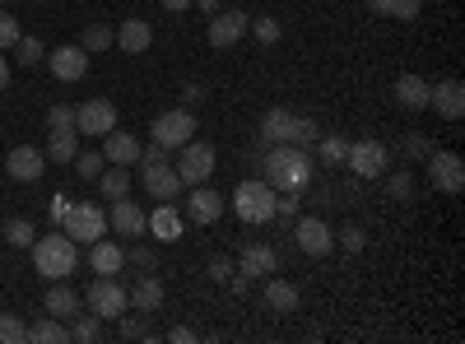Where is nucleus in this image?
Segmentation results:
<instances>
[{
  "mask_svg": "<svg viewBox=\"0 0 465 344\" xmlns=\"http://www.w3.org/2000/svg\"><path fill=\"white\" fill-rule=\"evenodd\" d=\"M103 154H74V172H80L84 182H98V172H103Z\"/></svg>",
  "mask_w": 465,
  "mask_h": 344,
  "instance_id": "37998d69",
  "label": "nucleus"
},
{
  "mask_svg": "<svg viewBox=\"0 0 465 344\" xmlns=\"http://www.w3.org/2000/svg\"><path fill=\"white\" fill-rule=\"evenodd\" d=\"M0 89H10V61L0 56Z\"/></svg>",
  "mask_w": 465,
  "mask_h": 344,
  "instance_id": "13d9d810",
  "label": "nucleus"
},
{
  "mask_svg": "<svg viewBox=\"0 0 465 344\" xmlns=\"http://www.w3.org/2000/svg\"><path fill=\"white\" fill-rule=\"evenodd\" d=\"M0 5H10V0H0Z\"/></svg>",
  "mask_w": 465,
  "mask_h": 344,
  "instance_id": "052dcab7",
  "label": "nucleus"
},
{
  "mask_svg": "<svg viewBox=\"0 0 465 344\" xmlns=\"http://www.w3.org/2000/svg\"><path fill=\"white\" fill-rule=\"evenodd\" d=\"M423 0H391V19H419Z\"/></svg>",
  "mask_w": 465,
  "mask_h": 344,
  "instance_id": "de8ad7c7",
  "label": "nucleus"
},
{
  "mask_svg": "<svg viewBox=\"0 0 465 344\" xmlns=\"http://www.w3.org/2000/svg\"><path fill=\"white\" fill-rule=\"evenodd\" d=\"M293 242L302 256H331L335 251V233L326 228V219H312V214H298V228H293Z\"/></svg>",
  "mask_w": 465,
  "mask_h": 344,
  "instance_id": "f8f14e48",
  "label": "nucleus"
},
{
  "mask_svg": "<svg viewBox=\"0 0 465 344\" xmlns=\"http://www.w3.org/2000/svg\"><path fill=\"white\" fill-rule=\"evenodd\" d=\"M317 163L307 149L298 144H265V154H261V177L275 186V191H302L307 182H312Z\"/></svg>",
  "mask_w": 465,
  "mask_h": 344,
  "instance_id": "f257e3e1",
  "label": "nucleus"
},
{
  "mask_svg": "<svg viewBox=\"0 0 465 344\" xmlns=\"http://www.w3.org/2000/svg\"><path fill=\"white\" fill-rule=\"evenodd\" d=\"M344 163L354 168V177L377 182V177L386 172V163H391V149H386L381 140H349V154H344Z\"/></svg>",
  "mask_w": 465,
  "mask_h": 344,
  "instance_id": "6e6552de",
  "label": "nucleus"
},
{
  "mask_svg": "<svg viewBox=\"0 0 465 344\" xmlns=\"http://www.w3.org/2000/svg\"><path fill=\"white\" fill-rule=\"evenodd\" d=\"M168 339H173V344H191V339H196V330H186V326H173V330H168Z\"/></svg>",
  "mask_w": 465,
  "mask_h": 344,
  "instance_id": "5fc2aeb1",
  "label": "nucleus"
},
{
  "mask_svg": "<svg viewBox=\"0 0 465 344\" xmlns=\"http://www.w3.org/2000/svg\"><path fill=\"white\" fill-rule=\"evenodd\" d=\"M247 28H252V15L247 10H219V15H210V47L214 52L238 47L242 37H247Z\"/></svg>",
  "mask_w": 465,
  "mask_h": 344,
  "instance_id": "9d476101",
  "label": "nucleus"
},
{
  "mask_svg": "<svg viewBox=\"0 0 465 344\" xmlns=\"http://www.w3.org/2000/svg\"><path fill=\"white\" fill-rule=\"evenodd\" d=\"M140 182H144V191H149L153 201H177L182 191H186L173 163H144L140 168Z\"/></svg>",
  "mask_w": 465,
  "mask_h": 344,
  "instance_id": "dca6fc26",
  "label": "nucleus"
},
{
  "mask_svg": "<svg viewBox=\"0 0 465 344\" xmlns=\"http://www.w3.org/2000/svg\"><path fill=\"white\" fill-rule=\"evenodd\" d=\"M47 70L56 74L61 84H74V80H84V74H89V52L80 43H61V47L47 52Z\"/></svg>",
  "mask_w": 465,
  "mask_h": 344,
  "instance_id": "9b49d317",
  "label": "nucleus"
},
{
  "mask_svg": "<svg viewBox=\"0 0 465 344\" xmlns=\"http://www.w3.org/2000/svg\"><path fill=\"white\" fill-rule=\"evenodd\" d=\"M163 10L168 15H182V10H191V0H163Z\"/></svg>",
  "mask_w": 465,
  "mask_h": 344,
  "instance_id": "4d7b16f0",
  "label": "nucleus"
},
{
  "mask_svg": "<svg viewBox=\"0 0 465 344\" xmlns=\"http://www.w3.org/2000/svg\"><path fill=\"white\" fill-rule=\"evenodd\" d=\"M214 144H205V140H196L191 135L186 144H182V154H177V177H182V186H201V182H210L214 177Z\"/></svg>",
  "mask_w": 465,
  "mask_h": 344,
  "instance_id": "20e7f679",
  "label": "nucleus"
},
{
  "mask_svg": "<svg viewBox=\"0 0 465 344\" xmlns=\"http://www.w3.org/2000/svg\"><path fill=\"white\" fill-rule=\"evenodd\" d=\"M191 5H196L201 15H219V0H191Z\"/></svg>",
  "mask_w": 465,
  "mask_h": 344,
  "instance_id": "6e6d98bb",
  "label": "nucleus"
},
{
  "mask_svg": "<svg viewBox=\"0 0 465 344\" xmlns=\"http://www.w3.org/2000/svg\"><path fill=\"white\" fill-rule=\"evenodd\" d=\"M43 154H47V163H74V154H80V131H74V126H56Z\"/></svg>",
  "mask_w": 465,
  "mask_h": 344,
  "instance_id": "a878e982",
  "label": "nucleus"
},
{
  "mask_svg": "<svg viewBox=\"0 0 465 344\" xmlns=\"http://www.w3.org/2000/svg\"><path fill=\"white\" fill-rule=\"evenodd\" d=\"M298 302H302L298 284H289V280H280V275H270V280H265V308H270V312L289 317V312H298Z\"/></svg>",
  "mask_w": 465,
  "mask_h": 344,
  "instance_id": "4be33fe9",
  "label": "nucleus"
},
{
  "mask_svg": "<svg viewBox=\"0 0 465 344\" xmlns=\"http://www.w3.org/2000/svg\"><path fill=\"white\" fill-rule=\"evenodd\" d=\"M84 302H89V312H94V317L116 321V317H126V308H131V293H126L122 284H116L112 275H98V280L89 284Z\"/></svg>",
  "mask_w": 465,
  "mask_h": 344,
  "instance_id": "0eeeda50",
  "label": "nucleus"
},
{
  "mask_svg": "<svg viewBox=\"0 0 465 344\" xmlns=\"http://www.w3.org/2000/svg\"><path fill=\"white\" fill-rule=\"evenodd\" d=\"M80 47H84V52H107V47H116V28H107V24H89V28L80 33Z\"/></svg>",
  "mask_w": 465,
  "mask_h": 344,
  "instance_id": "2f4dec72",
  "label": "nucleus"
},
{
  "mask_svg": "<svg viewBox=\"0 0 465 344\" xmlns=\"http://www.w3.org/2000/svg\"><path fill=\"white\" fill-rule=\"evenodd\" d=\"M33 238H37V233H33L28 219H10V223H5V242H10V247H33Z\"/></svg>",
  "mask_w": 465,
  "mask_h": 344,
  "instance_id": "ea45409f",
  "label": "nucleus"
},
{
  "mask_svg": "<svg viewBox=\"0 0 465 344\" xmlns=\"http://www.w3.org/2000/svg\"><path fill=\"white\" fill-rule=\"evenodd\" d=\"M61 228L80 242V247H89V242H98L103 238V228H107V214H103V205H94V201H70V210H65V219H61Z\"/></svg>",
  "mask_w": 465,
  "mask_h": 344,
  "instance_id": "39448f33",
  "label": "nucleus"
},
{
  "mask_svg": "<svg viewBox=\"0 0 465 344\" xmlns=\"http://www.w3.org/2000/svg\"><path fill=\"white\" fill-rule=\"evenodd\" d=\"M140 163H173V149L149 144V149H140Z\"/></svg>",
  "mask_w": 465,
  "mask_h": 344,
  "instance_id": "8fccbe9b",
  "label": "nucleus"
},
{
  "mask_svg": "<svg viewBox=\"0 0 465 344\" xmlns=\"http://www.w3.org/2000/svg\"><path fill=\"white\" fill-rule=\"evenodd\" d=\"M423 163H429V182L442 191V196H460L465 191V159L460 154H451V149H433Z\"/></svg>",
  "mask_w": 465,
  "mask_h": 344,
  "instance_id": "1a4fd4ad",
  "label": "nucleus"
},
{
  "mask_svg": "<svg viewBox=\"0 0 465 344\" xmlns=\"http://www.w3.org/2000/svg\"><path fill=\"white\" fill-rule=\"evenodd\" d=\"M210 275H214V284H223V280H232V265H228V260H214Z\"/></svg>",
  "mask_w": 465,
  "mask_h": 344,
  "instance_id": "603ef678",
  "label": "nucleus"
},
{
  "mask_svg": "<svg viewBox=\"0 0 465 344\" xmlns=\"http://www.w3.org/2000/svg\"><path fill=\"white\" fill-rule=\"evenodd\" d=\"M116 321H122V317H116ZM122 339H149V330H144V312H140V321H135V317L122 321Z\"/></svg>",
  "mask_w": 465,
  "mask_h": 344,
  "instance_id": "09e8293b",
  "label": "nucleus"
},
{
  "mask_svg": "<svg viewBox=\"0 0 465 344\" xmlns=\"http://www.w3.org/2000/svg\"><path fill=\"white\" fill-rule=\"evenodd\" d=\"M15 61H19L24 70H33L37 61H47V47H43V43H37V37H33V33H28V37L19 33V43H15Z\"/></svg>",
  "mask_w": 465,
  "mask_h": 344,
  "instance_id": "72a5a7b5",
  "label": "nucleus"
},
{
  "mask_svg": "<svg viewBox=\"0 0 465 344\" xmlns=\"http://www.w3.org/2000/svg\"><path fill=\"white\" fill-rule=\"evenodd\" d=\"M247 33H256V43L261 47H275L280 37H284V28H280V19H270V15H261V19H252V28Z\"/></svg>",
  "mask_w": 465,
  "mask_h": 344,
  "instance_id": "e433bc0d",
  "label": "nucleus"
},
{
  "mask_svg": "<svg viewBox=\"0 0 465 344\" xmlns=\"http://www.w3.org/2000/svg\"><path fill=\"white\" fill-rule=\"evenodd\" d=\"M201 98H205V89H201V84H182V107H196Z\"/></svg>",
  "mask_w": 465,
  "mask_h": 344,
  "instance_id": "3c124183",
  "label": "nucleus"
},
{
  "mask_svg": "<svg viewBox=\"0 0 465 344\" xmlns=\"http://www.w3.org/2000/svg\"><path fill=\"white\" fill-rule=\"evenodd\" d=\"M191 135H196V112L191 107H173V112H159L149 126V140L163 144V149H182Z\"/></svg>",
  "mask_w": 465,
  "mask_h": 344,
  "instance_id": "423d86ee",
  "label": "nucleus"
},
{
  "mask_svg": "<svg viewBox=\"0 0 465 344\" xmlns=\"http://www.w3.org/2000/svg\"><path fill=\"white\" fill-rule=\"evenodd\" d=\"M429 107L438 112L442 122H460V117H465V84H460V80H438V84H429Z\"/></svg>",
  "mask_w": 465,
  "mask_h": 344,
  "instance_id": "2eb2a0df",
  "label": "nucleus"
},
{
  "mask_svg": "<svg viewBox=\"0 0 465 344\" xmlns=\"http://www.w3.org/2000/svg\"><path fill=\"white\" fill-rule=\"evenodd\" d=\"M43 308H47V317L70 321L74 312H80V293H74L65 280H52V289H47V298H43Z\"/></svg>",
  "mask_w": 465,
  "mask_h": 344,
  "instance_id": "393cba45",
  "label": "nucleus"
},
{
  "mask_svg": "<svg viewBox=\"0 0 465 344\" xmlns=\"http://www.w3.org/2000/svg\"><path fill=\"white\" fill-rule=\"evenodd\" d=\"M56 126H74V107H65V103L47 107V131H56Z\"/></svg>",
  "mask_w": 465,
  "mask_h": 344,
  "instance_id": "49530a36",
  "label": "nucleus"
},
{
  "mask_svg": "<svg viewBox=\"0 0 465 344\" xmlns=\"http://www.w3.org/2000/svg\"><path fill=\"white\" fill-rule=\"evenodd\" d=\"M122 256H126V265H135V270H153V265H159L153 247H144L140 238H135V247H131V251H122Z\"/></svg>",
  "mask_w": 465,
  "mask_h": 344,
  "instance_id": "79ce46f5",
  "label": "nucleus"
},
{
  "mask_svg": "<svg viewBox=\"0 0 465 344\" xmlns=\"http://www.w3.org/2000/svg\"><path fill=\"white\" fill-rule=\"evenodd\" d=\"M65 210H70V201H65V196H52V223H56V228H61Z\"/></svg>",
  "mask_w": 465,
  "mask_h": 344,
  "instance_id": "864d4df0",
  "label": "nucleus"
},
{
  "mask_svg": "<svg viewBox=\"0 0 465 344\" xmlns=\"http://www.w3.org/2000/svg\"><path fill=\"white\" fill-rule=\"evenodd\" d=\"M223 196L210 186V182H201V186H191V196H186V223H219V214H223Z\"/></svg>",
  "mask_w": 465,
  "mask_h": 344,
  "instance_id": "4468645a",
  "label": "nucleus"
},
{
  "mask_svg": "<svg viewBox=\"0 0 465 344\" xmlns=\"http://www.w3.org/2000/svg\"><path fill=\"white\" fill-rule=\"evenodd\" d=\"M0 168H5L15 182H37V177L47 172V154H43V149H33V144H19L15 154H5V163H0Z\"/></svg>",
  "mask_w": 465,
  "mask_h": 344,
  "instance_id": "f3484780",
  "label": "nucleus"
},
{
  "mask_svg": "<svg viewBox=\"0 0 465 344\" xmlns=\"http://www.w3.org/2000/svg\"><path fill=\"white\" fill-rule=\"evenodd\" d=\"M0 344H28V321L15 312H0Z\"/></svg>",
  "mask_w": 465,
  "mask_h": 344,
  "instance_id": "c9c22d12",
  "label": "nucleus"
},
{
  "mask_svg": "<svg viewBox=\"0 0 465 344\" xmlns=\"http://www.w3.org/2000/svg\"><path fill=\"white\" fill-rule=\"evenodd\" d=\"M396 103L405 112H423L429 107V80H423V74H401L396 80Z\"/></svg>",
  "mask_w": 465,
  "mask_h": 344,
  "instance_id": "bb28decb",
  "label": "nucleus"
},
{
  "mask_svg": "<svg viewBox=\"0 0 465 344\" xmlns=\"http://www.w3.org/2000/svg\"><path fill=\"white\" fill-rule=\"evenodd\" d=\"M0 163H5V159H0Z\"/></svg>",
  "mask_w": 465,
  "mask_h": 344,
  "instance_id": "680f3d73",
  "label": "nucleus"
},
{
  "mask_svg": "<svg viewBox=\"0 0 465 344\" xmlns=\"http://www.w3.org/2000/svg\"><path fill=\"white\" fill-rule=\"evenodd\" d=\"M103 159H107V163H116V168H131V163H140V140L112 126V131L103 135Z\"/></svg>",
  "mask_w": 465,
  "mask_h": 344,
  "instance_id": "aec40b11",
  "label": "nucleus"
},
{
  "mask_svg": "<svg viewBox=\"0 0 465 344\" xmlns=\"http://www.w3.org/2000/svg\"><path fill=\"white\" fill-rule=\"evenodd\" d=\"M228 205H232V214H238L242 223L261 228V223L275 219V186H270L265 177H247V182H238V191L228 196Z\"/></svg>",
  "mask_w": 465,
  "mask_h": 344,
  "instance_id": "7ed1b4c3",
  "label": "nucleus"
},
{
  "mask_svg": "<svg viewBox=\"0 0 465 344\" xmlns=\"http://www.w3.org/2000/svg\"><path fill=\"white\" fill-rule=\"evenodd\" d=\"M317 144H322V163H326V168H340L344 154H349V140H344V135H322Z\"/></svg>",
  "mask_w": 465,
  "mask_h": 344,
  "instance_id": "4c0bfd02",
  "label": "nucleus"
},
{
  "mask_svg": "<svg viewBox=\"0 0 465 344\" xmlns=\"http://www.w3.org/2000/svg\"><path fill=\"white\" fill-rule=\"evenodd\" d=\"M33 265H37V275H47V280H70L74 265H80V242H74L65 228H56L47 238H33Z\"/></svg>",
  "mask_w": 465,
  "mask_h": 344,
  "instance_id": "f03ea898",
  "label": "nucleus"
},
{
  "mask_svg": "<svg viewBox=\"0 0 465 344\" xmlns=\"http://www.w3.org/2000/svg\"><path fill=\"white\" fill-rule=\"evenodd\" d=\"M163 298H168V293H163V280H153L149 270H144V275H140V284L131 289V302H135V308H140L144 317H149V312H159V308H163Z\"/></svg>",
  "mask_w": 465,
  "mask_h": 344,
  "instance_id": "cd10ccee",
  "label": "nucleus"
},
{
  "mask_svg": "<svg viewBox=\"0 0 465 344\" xmlns=\"http://www.w3.org/2000/svg\"><path fill=\"white\" fill-rule=\"evenodd\" d=\"M89 265H94V275H116L126 265V256H122V247L116 242H89Z\"/></svg>",
  "mask_w": 465,
  "mask_h": 344,
  "instance_id": "c85d7f7f",
  "label": "nucleus"
},
{
  "mask_svg": "<svg viewBox=\"0 0 465 344\" xmlns=\"http://www.w3.org/2000/svg\"><path fill=\"white\" fill-rule=\"evenodd\" d=\"M98 186H103V196H107V201H122V196H131V172L112 163L107 172H98Z\"/></svg>",
  "mask_w": 465,
  "mask_h": 344,
  "instance_id": "7c9ffc66",
  "label": "nucleus"
},
{
  "mask_svg": "<svg viewBox=\"0 0 465 344\" xmlns=\"http://www.w3.org/2000/svg\"><path fill=\"white\" fill-rule=\"evenodd\" d=\"M28 339H33V344H65V339H70V326H65L61 317H47V321L28 326Z\"/></svg>",
  "mask_w": 465,
  "mask_h": 344,
  "instance_id": "c756f323",
  "label": "nucleus"
},
{
  "mask_svg": "<svg viewBox=\"0 0 465 344\" xmlns=\"http://www.w3.org/2000/svg\"><path fill=\"white\" fill-rule=\"evenodd\" d=\"M149 233L159 238V242H177V238L186 233V219L177 214V205H173V201H159V210L149 214Z\"/></svg>",
  "mask_w": 465,
  "mask_h": 344,
  "instance_id": "412c9836",
  "label": "nucleus"
},
{
  "mask_svg": "<svg viewBox=\"0 0 465 344\" xmlns=\"http://www.w3.org/2000/svg\"><path fill=\"white\" fill-rule=\"evenodd\" d=\"M19 33H24V28H19V19H15V15H0V52L15 47V43H19Z\"/></svg>",
  "mask_w": 465,
  "mask_h": 344,
  "instance_id": "a18cd8bd",
  "label": "nucleus"
},
{
  "mask_svg": "<svg viewBox=\"0 0 465 344\" xmlns=\"http://www.w3.org/2000/svg\"><path fill=\"white\" fill-rule=\"evenodd\" d=\"M401 154L414 159V163H423V159L433 154V140H429V135H419V131H410V135L401 140Z\"/></svg>",
  "mask_w": 465,
  "mask_h": 344,
  "instance_id": "58836bf2",
  "label": "nucleus"
},
{
  "mask_svg": "<svg viewBox=\"0 0 465 344\" xmlns=\"http://www.w3.org/2000/svg\"><path fill=\"white\" fill-rule=\"evenodd\" d=\"M335 247H344V251H363V247H368V233H363L359 223H349V228H340V233H335Z\"/></svg>",
  "mask_w": 465,
  "mask_h": 344,
  "instance_id": "a19ab883",
  "label": "nucleus"
},
{
  "mask_svg": "<svg viewBox=\"0 0 465 344\" xmlns=\"http://www.w3.org/2000/svg\"><path fill=\"white\" fill-rule=\"evenodd\" d=\"M298 135V117L289 107H270L261 117V144H293Z\"/></svg>",
  "mask_w": 465,
  "mask_h": 344,
  "instance_id": "6ab92c4d",
  "label": "nucleus"
},
{
  "mask_svg": "<svg viewBox=\"0 0 465 344\" xmlns=\"http://www.w3.org/2000/svg\"><path fill=\"white\" fill-rule=\"evenodd\" d=\"M107 228H116L122 238H140V233H149V214L135 205V201H112V214H107Z\"/></svg>",
  "mask_w": 465,
  "mask_h": 344,
  "instance_id": "a211bd4d",
  "label": "nucleus"
},
{
  "mask_svg": "<svg viewBox=\"0 0 465 344\" xmlns=\"http://www.w3.org/2000/svg\"><path fill=\"white\" fill-rule=\"evenodd\" d=\"M317 140H322V126H317L312 117H298V135H293V144L307 149V144H317Z\"/></svg>",
  "mask_w": 465,
  "mask_h": 344,
  "instance_id": "c03bdc74",
  "label": "nucleus"
},
{
  "mask_svg": "<svg viewBox=\"0 0 465 344\" xmlns=\"http://www.w3.org/2000/svg\"><path fill=\"white\" fill-rule=\"evenodd\" d=\"M386 177V172H381ZM386 201H396V205H405V201H414V177L401 168V172H391L386 177Z\"/></svg>",
  "mask_w": 465,
  "mask_h": 344,
  "instance_id": "f704fd0d",
  "label": "nucleus"
},
{
  "mask_svg": "<svg viewBox=\"0 0 465 344\" xmlns=\"http://www.w3.org/2000/svg\"><path fill=\"white\" fill-rule=\"evenodd\" d=\"M112 126H116V107L107 98H89L74 107V131L80 135H107Z\"/></svg>",
  "mask_w": 465,
  "mask_h": 344,
  "instance_id": "ddd939ff",
  "label": "nucleus"
},
{
  "mask_svg": "<svg viewBox=\"0 0 465 344\" xmlns=\"http://www.w3.org/2000/svg\"><path fill=\"white\" fill-rule=\"evenodd\" d=\"M149 43H153V28H149L140 15H131L122 28H116V47H122V52H131V56L149 52Z\"/></svg>",
  "mask_w": 465,
  "mask_h": 344,
  "instance_id": "b1692460",
  "label": "nucleus"
},
{
  "mask_svg": "<svg viewBox=\"0 0 465 344\" xmlns=\"http://www.w3.org/2000/svg\"><path fill=\"white\" fill-rule=\"evenodd\" d=\"M372 15H391V0H372Z\"/></svg>",
  "mask_w": 465,
  "mask_h": 344,
  "instance_id": "bf43d9fd",
  "label": "nucleus"
},
{
  "mask_svg": "<svg viewBox=\"0 0 465 344\" xmlns=\"http://www.w3.org/2000/svg\"><path fill=\"white\" fill-rule=\"evenodd\" d=\"M70 321H74L70 326V339H80V344H94L103 335V317H94V312H74Z\"/></svg>",
  "mask_w": 465,
  "mask_h": 344,
  "instance_id": "473e14b6",
  "label": "nucleus"
},
{
  "mask_svg": "<svg viewBox=\"0 0 465 344\" xmlns=\"http://www.w3.org/2000/svg\"><path fill=\"white\" fill-rule=\"evenodd\" d=\"M238 270L252 280V275H275L280 270V251L275 247H265V242H256V247H247L242 256H238Z\"/></svg>",
  "mask_w": 465,
  "mask_h": 344,
  "instance_id": "5701e85b",
  "label": "nucleus"
}]
</instances>
